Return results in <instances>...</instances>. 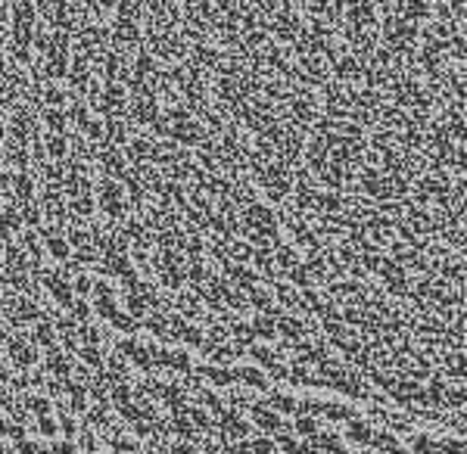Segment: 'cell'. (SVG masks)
I'll return each mask as SVG.
<instances>
[{
    "label": "cell",
    "instance_id": "1",
    "mask_svg": "<svg viewBox=\"0 0 467 454\" xmlns=\"http://www.w3.org/2000/svg\"><path fill=\"white\" fill-rule=\"evenodd\" d=\"M265 32H268V38L275 41V44H296L299 38H303L305 32V22L299 19V10L290 4H280L277 13L268 19V25H265Z\"/></svg>",
    "mask_w": 467,
    "mask_h": 454
},
{
    "label": "cell",
    "instance_id": "2",
    "mask_svg": "<svg viewBox=\"0 0 467 454\" xmlns=\"http://www.w3.org/2000/svg\"><path fill=\"white\" fill-rule=\"evenodd\" d=\"M147 50L156 60H165L171 66H178L190 53V41L181 34V28H175V32H147Z\"/></svg>",
    "mask_w": 467,
    "mask_h": 454
},
{
    "label": "cell",
    "instance_id": "3",
    "mask_svg": "<svg viewBox=\"0 0 467 454\" xmlns=\"http://www.w3.org/2000/svg\"><path fill=\"white\" fill-rule=\"evenodd\" d=\"M38 131H41V112H34V106H28V103L13 106L10 119H6V137L32 147L34 140H41Z\"/></svg>",
    "mask_w": 467,
    "mask_h": 454
},
{
    "label": "cell",
    "instance_id": "4",
    "mask_svg": "<svg viewBox=\"0 0 467 454\" xmlns=\"http://www.w3.org/2000/svg\"><path fill=\"white\" fill-rule=\"evenodd\" d=\"M97 66H100V78H103L106 84H125L128 88V81H131V60H128L125 50L110 47L100 56Z\"/></svg>",
    "mask_w": 467,
    "mask_h": 454
},
{
    "label": "cell",
    "instance_id": "5",
    "mask_svg": "<svg viewBox=\"0 0 467 454\" xmlns=\"http://www.w3.org/2000/svg\"><path fill=\"white\" fill-rule=\"evenodd\" d=\"M143 28L140 22H134V19H112V25H110V44L116 47V50H125V53H138L140 50V41H143Z\"/></svg>",
    "mask_w": 467,
    "mask_h": 454
},
{
    "label": "cell",
    "instance_id": "6",
    "mask_svg": "<svg viewBox=\"0 0 467 454\" xmlns=\"http://www.w3.org/2000/svg\"><path fill=\"white\" fill-rule=\"evenodd\" d=\"M97 165L100 171H103V178H112V181H125L128 171H131V165H128V156L121 147H97Z\"/></svg>",
    "mask_w": 467,
    "mask_h": 454
},
{
    "label": "cell",
    "instance_id": "7",
    "mask_svg": "<svg viewBox=\"0 0 467 454\" xmlns=\"http://www.w3.org/2000/svg\"><path fill=\"white\" fill-rule=\"evenodd\" d=\"M4 345H6V355H10V364L19 367V370H28V367L38 364V345L32 340H25V336L13 333Z\"/></svg>",
    "mask_w": 467,
    "mask_h": 454
},
{
    "label": "cell",
    "instance_id": "8",
    "mask_svg": "<svg viewBox=\"0 0 467 454\" xmlns=\"http://www.w3.org/2000/svg\"><path fill=\"white\" fill-rule=\"evenodd\" d=\"M44 370L53 380H72V373H75V358H72L66 349L56 345V349L44 352Z\"/></svg>",
    "mask_w": 467,
    "mask_h": 454
},
{
    "label": "cell",
    "instance_id": "9",
    "mask_svg": "<svg viewBox=\"0 0 467 454\" xmlns=\"http://www.w3.org/2000/svg\"><path fill=\"white\" fill-rule=\"evenodd\" d=\"M66 81H69V88L75 93H88V88L93 84V62L81 60V56H72Z\"/></svg>",
    "mask_w": 467,
    "mask_h": 454
},
{
    "label": "cell",
    "instance_id": "10",
    "mask_svg": "<svg viewBox=\"0 0 467 454\" xmlns=\"http://www.w3.org/2000/svg\"><path fill=\"white\" fill-rule=\"evenodd\" d=\"M0 149H4V162L10 165V168H16V171H28V168H32V147L16 143V140H10V137H6Z\"/></svg>",
    "mask_w": 467,
    "mask_h": 454
},
{
    "label": "cell",
    "instance_id": "11",
    "mask_svg": "<svg viewBox=\"0 0 467 454\" xmlns=\"http://www.w3.org/2000/svg\"><path fill=\"white\" fill-rule=\"evenodd\" d=\"M34 345H41L44 352H50V349H56V327H53V318H41L38 323H34V330H32V336H28Z\"/></svg>",
    "mask_w": 467,
    "mask_h": 454
},
{
    "label": "cell",
    "instance_id": "12",
    "mask_svg": "<svg viewBox=\"0 0 467 454\" xmlns=\"http://www.w3.org/2000/svg\"><path fill=\"white\" fill-rule=\"evenodd\" d=\"M13 199H16L19 206L34 203V175L32 171H16V178H13Z\"/></svg>",
    "mask_w": 467,
    "mask_h": 454
},
{
    "label": "cell",
    "instance_id": "13",
    "mask_svg": "<svg viewBox=\"0 0 467 454\" xmlns=\"http://www.w3.org/2000/svg\"><path fill=\"white\" fill-rule=\"evenodd\" d=\"M22 408L28 410V417H34V420H38V417L53 414V401H50L44 392H25L22 395Z\"/></svg>",
    "mask_w": 467,
    "mask_h": 454
},
{
    "label": "cell",
    "instance_id": "14",
    "mask_svg": "<svg viewBox=\"0 0 467 454\" xmlns=\"http://www.w3.org/2000/svg\"><path fill=\"white\" fill-rule=\"evenodd\" d=\"M41 121H44L47 134H66L69 131V115H66V109H56V106L41 109Z\"/></svg>",
    "mask_w": 467,
    "mask_h": 454
},
{
    "label": "cell",
    "instance_id": "15",
    "mask_svg": "<svg viewBox=\"0 0 467 454\" xmlns=\"http://www.w3.org/2000/svg\"><path fill=\"white\" fill-rule=\"evenodd\" d=\"M41 143H44V149H47V159H56V162L69 159V137L66 134H44Z\"/></svg>",
    "mask_w": 467,
    "mask_h": 454
},
{
    "label": "cell",
    "instance_id": "16",
    "mask_svg": "<svg viewBox=\"0 0 467 454\" xmlns=\"http://www.w3.org/2000/svg\"><path fill=\"white\" fill-rule=\"evenodd\" d=\"M66 103H69V93L63 91L56 81L41 84V109H47V106H56V109H66Z\"/></svg>",
    "mask_w": 467,
    "mask_h": 454
},
{
    "label": "cell",
    "instance_id": "17",
    "mask_svg": "<svg viewBox=\"0 0 467 454\" xmlns=\"http://www.w3.org/2000/svg\"><path fill=\"white\" fill-rule=\"evenodd\" d=\"M78 361H81L88 370H103L106 367V352H103V345H81L78 349Z\"/></svg>",
    "mask_w": 467,
    "mask_h": 454
},
{
    "label": "cell",
    "instance_id": "18",
    "mask_svg": "<svg viewBox=\"0 0 467 454\" xmlns=\"http://www.w3.org/2000/svg\"><path fill=\"white\" fill-rule=\"evenodd\" d=\"M66 115H69V125H75L78 131H81V125L93 115L91 109V103L88 100H81V97H72L69 103H66Z\"/></svg>",
    "mask_w": 467,
    "mask_h": 454
},
{
    "label": "cell",
    "instance_id": "19",
    "mask_svg": "<svg viewBox=\"0 0 467 454\" xmlns=\"http://www.w3.org/2000/svg\"><path fill=\"white\" fill-rule=\"evenodd\" d=\"M10 13H13V22L34 25V19H38V0H10Z\"/></svg>",
    "mask_w": 467,
    "mask_h": 454
},
{
    "label": "cell",
    "instance_id": "20",
    "mask_svg": "<svg viewBox=\"0 0 467 454\" xmlns=\"http://www.w3.org/2000/svg\"><path fill=\"white\" fill-rule=\"evenodd\" d=\"M47 255L53 258V262H60V265L69 262V258H72V246H69L66 234H63V236H50V240H47Z\"/></svg>",
    "mask_w": 467,
    "mask_h": 454
},
{
    "label": "cell",
    "instance_id": "21",
    "mask_svg": "<svg viewBox=\"0 0 467 454\" xmlns=\"http://www.w3.org/2000/svg\"><path fill=\"white\" fill-rule=\"evenodd\" d=\"M93 212H97V199L93 196H78V199H69V215L72 218H93Z\"/></svg>",
    "mask_w": 467,
    "mask_h": 454
},
{
    "label": "cell",
    "instance_id": "22",
    "mask_svg": "<svg viewBox=\"0 0 467 454\" xmlns=\"http://www.w3.org/2000/svg\"><path fill=\"white\" fill-rule=\"evenodd\" d=\"M69 318L78 323V327H81V323H91V318H93V305L88 299H81V295H75V302H72L69 305Z\"/></svg>",
    "mask_w": 467,
    "mask_h": 454
},
{
    "label": "cell",
    "instance_id": "23",
    "mask_svg": "<svg viewBox=\"0 0 467 454\" xmlns=\"http://www.w3.org/2000/svg\"><path fill=\"white\" fill-rule=\"evenodd\" d=\"M121 312L119 308V295H103V299H93V314L103 321H112Z\"/></svg>",
    "mask_w": 467,
    "mask_h": 454
},
{
    "label": "cell",
    "instance_id": "24",
    "mask_svg": "<svg viewBox=\"0 0 467 454\" xmlns=\"http://www.w3.org/2000/svg\"><path fill=\"white\" fill-rule=\"evenodd\" d=\"M22 208V225L28 230H41L44 227V208H41V203H25V206H19Z\"/></svg>",
    "mask_w": 467,
    "mask_h": 454
},
{
    "label": "cell",
    "instance_id": "25",
    "mask_svg": "<svg viewBox=\"0 0 467 454\" xmlns=\"http://www.w3.org/2000/svg\"><path fill=\"white\" fill-rule=\"evenodd\" d=\"M103 340H106V333L97 323H81V327H78V342L81 345H103Z\"/></svg>",
    "mask_w": 467,
    "mask_h": 454
},
{
    "label": "cell",
    "instance_id": "26",
    "mask_svg": "<svg viewBox=\"0 0 467 454\" xmlns=\"http://www.w3.org/2000/svg\"><path fill=\"white\" fill-rule=\"evenodd\" d=\"M60 432L69 439V442H75L78 432H81V427H78V420H75V414H72V410H66V408L60 410Z\"/></svg>",
    "mask_w": 467,
    "mask_h": 454
},
{
    "label": "cell",
    "instance_id": "27",
    "mask_svg": "<svg viewBox=\"0 0 467 454\" xmlns=\"http://www.w3.org/2000/svg\"><path fill=\"white\" fill-rule=\"evenodd\" d=\"M0 218L6 221V227H10V230H19V227H25V225H22V208H19V203H16V199H13L10 206H4V212H0Z\"/></svg>",
    "mask_w": 467,
    "mask_h": 454
},
{
    "label": "cell",
    "instance_id": "28",
    "mask_svg": "<svg viewBox=\"0 0 467 454\" xmlns=\"http://www.w3.org/2000/svg\"><path fill=\"white\" fill-rule=\"evenodd\" d=\"M72 290H75V295H81V299H88V295L93 293V277L91 274H75V277H72Z\"/></svg>",
    "mask_w": 467,
    "mask_h": 454
},
{
    "label": "cell",
    "instance_id": "29",
    "mask_svg": "<svg viewBox=\"0 0 467 454\" xmlns=\"http://www.w3.org/2000/svg\"><path fill=\"white\" fill-rule=\"evenodd\" d=\"M34 429H38V436L53 439L56 432H60V420H53V417H38V420H34Z\"/></svg>",
    "mask_w": 467,
    "mask_h": 454
},
{
    "label": "cell",
    "instance_id": "30",
    "mask_svg": "<svg viewBox=\"0 0 467 454\" xmlns=\"http://www.w3.org/2000/svg\"><path fill=\"white\" fill-rule=\"evenodd\" d=\"M41 451H44V445L32 442V439H22V442L16 445V451H13V454H41Z\"/></svg>",
    "mask_w": 467,
    "mask_h": 454
},
{
    "label": "cell",
    "instance_id": "31",
    "mask_svg": "<svg viewBox=\"0 0 467 454\" xmlns=\"http://www.w3.org/2000/svg\"><path fill=\"white\" fill-rule=\"evenodd\" d=\"M6 436H10L13 439V442H22V439H28V432H25V427H22V423H6Z\"/></svg>",
    "mask_w": 467,
    "mask_h": 454
},
{
    "label": "cell",
    "instance_id": "32",
    "mask_svg": "<svg viewBox=\"0 0 467 454\" xmlns=\"http://www.w3.org/2000/svg\"><path fill=\"white\" fill-rule=\"evenodd\" d=\"M53 451H56V454H81L78 442H69V439H63V442H53Z\"/></svg>",
    "mask_w": 467,
    "mask_h": 454
},
{
    "label": "cell",
    "instance_id": "33",
    "mask_svg": "<svg viewBox=\"0 0 467 454\" xmlns=\"http://www.w3.org/2000/svg\"><path fill=\"white\" fill-rule=\"evenodd\" d=\"M13 178H16V171H0V196L13 193Z\"/></svg>",
    "mask_w": 467,
    "mask_h": 454
},
{
    "label": "cell",
    "instance_id": "34",
    "mask_svg": "<svg viewBox=\"0 0 467 454\" xmlns=\"http://www.w3.org/2000/svg\"><path fill=\"white\" fill-rule=\"evenodd\" d=\"M0 243H4V246H6V243H13V230L6 227L4 218H0Z\"/></svg>",
    "mask_w": 467,
    "mask_h": 454
},
{
    "label": "cell",
    "instance_id": "35",
    "mask_svg": "<svg viewBox=\"0 0 467 454\" xmlns=\"http://www.w3.org/2000/svg\"><path fill=\"white\" fill-rule=\"evenodd\" d=\"M41 454H56V451H53V445H44V451H41Z\"/></svg>",
    "mask_w": 467,
    "mask_h": 454
},
{
    "label": "cell",
    "instance_id": "36",
    "mask_svg": "<svg viewBox=\"0 0 467 454\" xmlns=\"http://www.w3.org/2000/svg\"><path fill=\"white\" fill-rule=\"evenodd\" d=\"M0 432H6V420H4V414H0Z\"/></svg>",
    "mask_w": 467,
    "mask_h": 454
},
{
    "label": "cell",
    "instance_id": "37",
    "mask_svg": "<svg viewBox=\"0 0 467 454\" xmlns=\"http://www.w3.org/2000/svg\"><path fill=\"white\" fill-rule=\"evenodd\" d=\"M0 454H6V445L4 442H0Z\"/></svg>",
    "mask_w": 467,
    "mask_h": 454
},
{
    "label": "cell",
    "instance_id": "38",
    "mask_svg": "<svg viewBox=\"0 0 467 454\" xmlns=\"http://www.w3.org/2000/svg\"><path fill=\"white\" fill-rule=\"evenodd\" d=\"M0 212H4V199H0Z\"/></svg>",
    "mask_w": 467,
    "mask_h": 454
},
{
    "label": "cell",
    "instance_id": "39",
    "mask_svg": "<svg viewBox=\"0 0 467 454\" xmlns=\"http://www.w3.org/2000/svg\"><path fill=\"white\" fill-rule=\"evenodd\" d=\"M464 75H467V60H464Z\"/></svg>",
    "mask_w": 467,
    "mask_h": 454
},
{
    "label": "cell",
    "instance_id": "40",
    "mask_svg": "<svg viewBox=\"0 0 467 454\" xmlns=\"http://www.w3.org/2000/svg\"><path fill=\"white\" fill-rule=\"evenodd\" d=\"M0 330H4V327H0Z\"/></svg>",
    "mask_w": 467,
    "mask_h": 454
},
{
    "label": "cell",
    "instance_id": "41",
    "mask_svg": "<svg viewBox=\"0 0 467 454\" xmlns=\"http://www.w3.org/2000/svg\"><path fill=\"white\" fill-rule=\"evenodd\" d=\"M0 171H4V168H0Z\"/></svg>",
    "mask_w": 467,
    "mask_h": 454
}]
</instances>
